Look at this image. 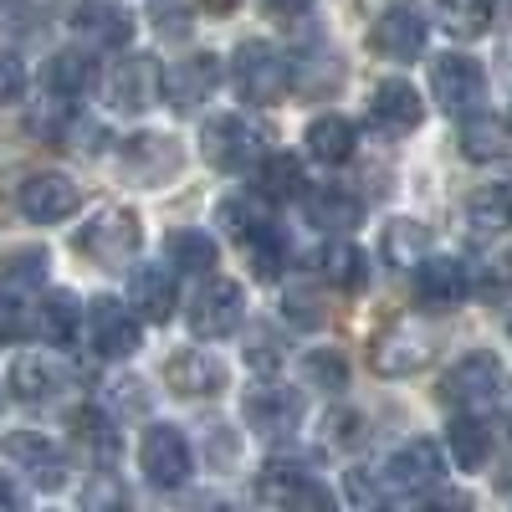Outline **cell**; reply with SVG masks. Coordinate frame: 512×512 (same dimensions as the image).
<instances>
[{"instance_id":"cell-34","label":"cell","mask_w":512,"mask_h":512,"mask_svg":"<svg viewBox=\"0 0 512 512\" xmlns=\"http://www.w3.org/2000/svg\"><path fill=\"white\" fill-rule=\"evenodd\" d=\"M164 251H169V267L175 272H210L216 267V241L205 231H175L164 241Z\"/></svg>"},{"instance_id":"cell-9","label":"cell","mask_w":512,"mask_h":512,"mask_svg":"<svg viewBox=\"0 0 512 512\" xmlns=\"http://www.w3.org/2000/svg\"><path fill=\"white\" fill-rule=\"evenodd\" d=\"M139 466L144 477L164 492H175L190 482V446H185V431L175 425H149L144 431V446H139Z\"/></svg>"},{"instance_id":"cell-41","label":"cell","mask_w":512,"mask_h":512,"mask_svg":"<svg viewBox=\"0 0 512 512\" xmlns=\"http://www.w3.org/2000/svg\"><path fill=\"white\" fill-rule=\"evenodd\" d=\"M308 379H313V384H323L328 395H338V390L349 384V364L338 359L333 349H313V354H308Z\"/></svg>"},{"instance_id":"cell-23","label":"cell","mask_w":512,"mask_h":512,"mask_svg":"<svg viewBox=\"0 0 512 512\" xmlns=\"http://www.w3.org/2000/svg\"><path fill=\"white\" fill-rule=\"evenodd\" d=\"M72 31L82 41H98V47H128V41H134V21L118 6H103V0H82L72 11Z\"/></svg>"},{"instance_id":"cell-52","label":"cell","mask_w":512,"mask_h":512,"mask_svg":"<svg viewBox=\"0 0 512 512\" xmlns=\"http://www.w3.org/2000/svg\"><path fill=\"white\" fill-rule=\"evenodd\" d=\"M497 482H502V487H512V461L502 466V477H497Z\"/></svg>"},{"instance_id":"cell-32","label":"cell","mask_w":512,"mask_h":512,"mask_svg":"<svg viewBox=\"0 0 512 512\" xmlns=\"http://www.w3.org/2000/svg\"><path fill=\"white\" fill-rule=\"evenodd\" d=\"M256 185H262L267 200H292V195H303V164L292 154H267L256 164Z\"/></svg>"},{"instance_id":"cell-11","label":"cell","mask_w":512,"mask_h":512,"mask_svg":"<svg viewBox=\"0 0 512 512\" xmlns=\"http://www.w3.org/2000/svg\"><path fill=\"white\" fill-rule=\"evenodd\" d=\"M16 200H21V216H26V221L57 226V221H67L72 210L82 205V190H77L67 175H57V169H41V175H26V180H21Z\"/></svg>"},{"instance_id":"cell-16","label":"cell","mask_w":512,"mask_h":512,"mask_svg":"<svg viewBox=\"0 0 512 512\" xmlns=\"http://www.w3.org/2000/svg\"><path fill=\"white\" fill-rule=\"evenodd\" d=\"M472 292V267L456 262V256H425L415 262V297L425 308H456Z\"/></svg>"},{"instance_id":"cell-7","label":"cell","mask_w":512,"mask_h":512,"mask_svg":"<svg viewBox=\"0 0 512 512\" xmlns=\"http://www.w3.org/2000/svg\"><path fill=\"white\" fill-rule=\"evenodd\" d=\"M216 88H221V57L216 52L180 57V62H169L159 72V98L175 108V113H195Z\"/></svg>"},{"instance_id":"cell-6","label":"cell","mask_w":512,"mask_h":512,"mask_svg":"<svg viewBox=\"0 0 512 512\" xmlns=\"http://www.w3.org/2000/svg\"><path fill=\"white\" fill-rule=\"evenodd\" d=\"M200 149L205 159L226 169V175H241L246 164L262 159V128H251L241 113H221V118H210L200 128Z\"/></svg>"},{"instance_id":"cell-37","label":"cell","mask_w":512,"mask_h":512,"mask_svg":"<svg viewBox=\"0 0 512 512\" xmlns=\"http://www.w3.org/2000/svg\"><path fill=\"white\" fill-rule=\"evenodd\" d=\"M77 512H134V497H128V487L113 472H98L93 482H82Z\"/></svg>"},{"instance_id":"cell-18","label":"cell","mask_w":512,"mask_h":512,"mask_svg":"<svg viewBox=\"0 0 512 512\" xmlns=\"http://www.w3.org/2000/svg\"><path fill=\"white\" fill-rule=\"evenodd\" d=\"M369 364H374L379 374H390V379L415 374V369L431 364V333H420V328H410V323L379 333L374 344H369Z\"/></svg>"},{"instance_id":"cell-5","label":"cell","mask_w":512,"mask_h":512,"mask_svg":"<svg viewBox=\"0 0 512 512\" xmlns=\"http://www.w3.org/2000/svg\"><path fill=\"white\" fill-rule=\"evenodd\" d=\"M246 318V292L241 282L231 277H205V287L195 292L190 303V328L195 338H205V344H216V338H231Z\"/></svg>"},{"instance_id":"cell-45","label":"cell","mask_w":512,"mask_h":512,"mask_svg":"<svg viewBox=\"0 0 512 512\" xmlns=\"http://www.w3.org/2000/svg\"><path fill=\"white\" fill-rule=\"evenodd\" d=\"M246 359H251L256 369H277V364H282V344H277V333L251 328V349H246Z\"/></svg>"},{"instance_id":"cell-49","label":"cell","mask_w":512,"mask_h":512,"mask_svg":"<svg viewBox=\"0 0 512 512\" xmlns=\"http://www.w3.org/2000/svg\"><path fill=\"white\" fill-rule=\"evenodd\" d=\"M262 6H267L272 16H303V11L313 6V0H262Z\"/></svg>"},{"instance_id":"cell-21","label":"cell","mask_w":512,"mask_h":512,"mask_svg":"<svg viewBox=\"0 0 512 512\" xmlns=\"http://www.w3.org/2000/svg\"><path fill=\"white\" fill-rule=\"evenodd\" d=\"M390 482L400 487V492H425V487H436L441 482V472H446V456H441V446L436 441H405L395 456H390Z\"/></svg>"},{"instance_id":"cell-25","label":"cell","mask_w":512,"mask_h":512,"mask_svg":"<svg viewBox=\"0 0 512 512\" xmlns=\"http://www.w3.org/2000/svg\"><path fill=\"white\" fill-rule=\"evenodd\" d=\"M134 308L154 323H169L175 318V272L164 262L154 267H134Z\"/></svg>"},{"instance_id":"cell-26","label":"cell","mask_w":512,"mask_h":512,"mask_svg":"<svg viewBox=\"0 0 512 512\" xmlns=\"http://www.w3.org/2000/svg\"><path fill=\"white\" fill-rule=\"evenodd\" d=\"M82 328V308L72 292H47L36 303V338L41 344H72Z\"/></svg>"},{"instance_id":"cell-46","label":"cell","mask_w":512,"mask_h":512,"mask_svg":"<svg viewBox=\"0 0 512 512\" xmlns=\"http://www.w3.org/2000/svg\"><path fill=\"white\" fill-rule=\"evenodd\" d=\"M21 333H26V308L11 292H0V344H11V338H21Z\"/></svg>"},{"instance_id":"cell-51","label":"cell","mask_w":512,"mask_h":512,"mask_svg":"<svg viewBox=\"0 0 512 512\" xmlns=\"http://www.w3.org/2000/svg\"><path fill=\"white\" fill-rule=\"evenodd\" d=\"M205 11H236V0H200Z\"/></svg>"},{"instance_id":"cell-17","label":"cell","mask_w":512,"mask_h":512,"mask_svg":"<svg viewBox=\"0 0 512 512\" xmlns=\"http://www.w3.org/2000/svg\"><path fill=\"white\" fill-rule=\"evenodd\" d=\"M420 118H425V103L405 77H390L369 93V123L379 128V134L400 139V134H410V128H420Z\"/></svg>"},{"instance_id":"cell-33","label":"cell","mask_w":512,"mask_h":512,"mask_svg":"<svg viewBox=\"0 0 512 512\" xmlns=\"http://www.w3.org/2000/svg\"><path fill=\"white\" fill-rule=\"evenodd\" d=\"M323 272H328L333 287L359 292V287L369 282V256H364L359 246H349V241H333V246L323 251Z\"/></svg>"},{"instance_id":"cell-19","label":"cell","mask_w":512,"mask_h":512,"mask_svg":"<svg viewBox=\"0 0 512 512\" xmlns=\"http://www.w3.org/2000/svg\"><path fill=\"white\" fill-rule=\"evenodd\" d=\"M0 456H11L16 466H26L31 482L47 487V492L67 482V456L57 451V441H47L41 431H16V436H6V441H0Z\"/></svg>"},{"instance_id":"cell-27","label":"cell","mask_w":512,"mask_h":512,"mask_svg":"<svg viewBox=\"0 0 512 512\" xmlns=\"http://www.w3.org/2000/svg\"><path fill=\"white\" fill-rule=\"evenodd\" d=\"M308 154L318 164H344L354 159V123L338 118V113H323L308 123Z\"/></svg>"},{"instance_id":"cell-10","label":"cell","mask_w":512,"mask_h":512,"mask_svg":"<svg viewBox=\"0 0 512 512\" xmlns=\"http://www.w3.org/2000/svg\"><path fill=\"white\" fill-rule=\"evenodd\" d=\"M431 93L446 113H472L487 93V77H482V62L477 57H461V52H446L431 62Z\"/></svg>"},{"instance_id":"cell-43","label":"cell","mask_w":512,"mask_h":512,"mask_svg":"<svg viewBox=\"0 0 512 512\" xmlns=\"http://www.w3.org/2000/svg\"><path fill=\"white\" fill-rule=\"evenodd\" d=\"M384 246H390L395 262H410V256H420V251H425V231H420L415 221H395V226H390V236H384Z\"/></svg>"},{"instance_id":"cell-8","label":"cell","mask_w":512,"mask_h":512,"mask_svg":"<svg viewBox=\"0 0 512 512\" xmlns=\"http://www.w3.org/2000/svg\"><path fill=\"white\" fill-rule=\"evenodd\" d=\"M262 497L277 512H338L333 492L318 477H308L303 466H282V461H272L262 472Z\"/></svg>"},{"instance_id":"cell-53","label":"cell","mask_w":512,"mask_h":512,"mask_svg":"<svg viewBox=\"0 0 512 512\" xmlns=\"http://www.w3.org/2000/svg\"><path fill=\"white\" fill-rule=\"evenodd\" d=\"M507 123H512V113H507Z\"/></svg>"},{"instance_id":"cell-24","label":"cell","mask_w":512,"mask_h":512,"mask_svg":"<svg viewBox=\"0 0 512 512\" xmlns=\"http://www.w3.org/2000/svg\"><path fill=\"white\" fill-rule=\"evenodd\" d=\"M446 446H451V461L461 466V472H482L487 456H492V425L482 415H451Z\"/></svg>"},{"instance_id":"cell-40","label":"cell","mask_w":512,"mask_h":512,"mask_svg":"<svg viewBox=\"0 0 512 512\" xmlns=\"http://www.w3.org/2000/svg\"><path fill=\"white\" fill-rule=\"evenodd\" d=\"M221 226H226V236L236 241V246H246L262 226H272V221H262V210H251L246 200H226L221 205Z\"/></svg>"},{"instance_id":"cell-31","label":"cell","mask_w":512,"mask_h":512,"mask_svg":"<svg viewBox=\"0 0 512 512\" xmlns=\"http://www.w3.org/2000/svg\"><path fill=\"white\" fill-rule=\"evenodd\" d=\"M492 0H436V16L451 36L472 41V36H487L492 31Z\"/></svg>"},{"instance_id":"cell-39","label":"cell","mask_w":512,"mask_h":512,"mask_svg":"<svg viewBox=\"0 0 512 512\" xmlns=\"http://www.w3.org/2000/svg\"><path fill=\"white\" fill-rule=\"evenodd\" d=\"M41 272H47V251L41 246H21L0 256V282H41Z\"/></svg>"},{"instance_id":"cell-3","label":"cell","mask_w":512,"mask_h":512,"mask_svg":"<svg viewBox=\"0 0 512 512\" xmlns=\"http://www.w3.org/2000/svg\"><path fill=\"white\" fill-rule=\"evenodd\" d=\"M82 333H88V349L98 359H134L139 354V318L128 313L118 297H93L88 313H82Z\"/></svg>"},{"instance_id":"cell-2","label":"cell","mask_w":512,"mask_h":512,"mask_svg":"<svg viewBox=\"0 0 512 512\" xmlns=\"http://www.w3.org/2000/svg\"><path fill=\"white\" fill-rule=\"evenodd\" d=\"M292 88V62L272 41H241L236 47V93L241 103H277Z\"/></svg>"},{"instance_id":"cell-36","label":"cell","mask_w":512,"mask_h":512,"mask_svg":"<svg viewBox=\"0 0 512 512\" xmlns=\"http://www.w3.org/2000/svg\"><path fill=\"white\" fill-rule=\"evenodd\" d=\"M308 210H313V221H318V226L344 231V226H354V216H359V200H354L344 185H323V190L308 195Z\"/></svg>"},{"instance_id":"cell-4","label":"cell","mask_w":512,"mask_h":512,"mask_svg":"<svg viewBox=\"0 0 512 512\" xmlns=\"http://www.w3.org/2000/svg\"><path fill=\"white\" fill-rule=\"evenodd\" d=\"M497 384H502V359L492 349H472L441 374V400L456 405L461 415H472L477 405H487L497 395Z\"/></svg>"},{"instance_id":"cell-35","label":"cell","mask_w":512,"mask_h":512,"mask_svg":"<svg viewBox=\"0 0 512 512\" xmlns=\"http://www.w3.org/2000/svg\"><path fill=\"white\" fill-rule=\"evenodd\" d=\"M461 149L466 159H507V128L497 118H466L461 123Z\"/></svg>"},{"instance_id":"cell-22","label":"cell","mask_w":512,"mask_h":512,"mask_svg":"<svg viewBox=\"0 0 512 512\" xmlns=\"http://www.w3.org/2000/svg\"><path fill=\"white\" fill-rule=\"evenodd\" d=\"M6 384H11V395H16V400H26V405L52 400L57 390H67V364H62V359H52V354H21V359L11 364Z\"/></svg>"},{"instance_id":"cell-13","label":"cell","mask_w":512,"mask_h":512,"mask_svg":"<svg viewBox=\"0 0 512 512\" xmlns=\"http://www.w3.org/2000/svg\"><path fill=\"white\" fill-rule=\"evenodd\" d=\"M164 384L185 400H200V395L210 400V395L226 390V364L210 349H180V354L164 359Z\"/></svg>"},{"instance_id":"cell-15","label":"cell","mask_w":512,"mask_h":512,"mask_svg":"<svg viewBox=\"0 0 512 512\" xmlns=\"http://www.w3.org/2000/svg\"><path fill=\"white\" fill-rule=\"evenodd\" d=\"M159 72H164V67H159L149 52L123 57V62L108 72V103L123 108V113H144V108H154V98H159Z\"/></svg>"},{"instance_id":"cell-14","label":"cell","mask_w":512,"mask_h":512,"mask_svg":"<svg viewBox=\"0 0 512 512\" xmlns=\"http://www.w3.org/2000/svg\"><path fill=\"white\" fill-rule=\"evenodd\" d=\"M241 415L256 436H287L297 420H303V400H297V390H282V384H256V390H246L241 400Z\"/></svg>"},{"instance_id":"cell-1","label":"cell","mask_w":512,"mask_h":512,"mask_svg":"<svg viewBox=\"0 0 512 512\" xmlns=\"http://www.w3.org/2000/svg\"><path fill=\"white\" fill-rule=\"evenodd\" d=\"M139 241H144L139 216H134V210H123V205L98 210V216L72 236L77 256H88V262H93V267H103V272H123V267L139 256Z\"/></svg>"},{"instance_id":"cell-12","label":"cell","mask_w":512,"mask_h":512,"mask_svg":"<svg viewBox=\"0 0 512 512\" xmlns=\"http://www.w3.org/2000/svg\"><path fill=\"white\" fill-rule=\"evenodd\" d=\"M118 164H123L128 180H139V185H164L169 175H180L185 154H180V144L169 139V134H134V139H123Z\"/></svg>"},{"instance_id":"cell-50","label":"cell","mask_w":512,"mask_h":512,"mask_svg":"<svg viewBox=\"0 0 512 512\" xmlns=\"http://www.w3.org/2000/svg\"><path fill=\"white\" fill-rule=\"evenodd\" d=\"M374 512H431V502H420V497H400V502H379Z\"/></svg>"},{"instance_id":"cell-38","label":"cell","mask_w":512,"mask_h":512,"mask_svg":"<svg viewBox=\"0 0 512 512\" xmlns=\"http://www.w3.org/2000/svg\"><path fill=\"white\" fill-rule=\"evenodd\" d=\"M246 262H251V272L262 277V282H272L277 272H282V262H287V246H282V236H277V226H262L246 246Z\"/></svg>"},{"instance_id":"cell-20","label":"cell","mask_w":512,"mask_h":512,"mask_svg":"<svg viewBox=\"0 0 512 512\" xmlns=\"http://www.w3.org/2000/svg\"><path fill=\"white\" fill-rule=\"evenodd\" d=\"M369 41H374V52H379V57L410 62V57L425 52V16H420L415 6H390V11H379Z\"/></svg>"},{"instance_id":"cell-48","label":"cell","mask_w":512,"mask_h":512,"mask_svg":"<svg viewBox=\"0 0 512 512\" xmlns=\"http://www.w3.org/2000/svg\"><path fill=\"white\" fill-rule=\"evenodd\" d=\"M0 512H26V497L16 492V482L0 477Z\"/></svg>"},{"instance_id":"cell-29","label":"cell","mask_w":512,"mask_h":512,"mask_svg":"<svg viewBox=\"0 0 512 512\" xmlns=\"http://www.w3.org/2000/svg\"><path fill=\"white\" fill-rule=\"evenodd\" d=\"M466 221H472V226H477L482 236L512 231V180L477 190V195H472V205H466Z\"/></svg>"},{"instance_id":"cell-44","label":"cell","mask_w":512,"mask_h":512,"mask_svg":"<svg viewBox=\"0 0 512 512\" xmlns=\"http://www.w3.org/2000/svg\"><path fill=\"white\" fill-rule=\"evenodd\" d=\"M26 93V67L16 52H0V103H16Z\"/></svg>"},{"instance_id":"cell-28","label":"cell","mask_w":512,"mask_h":512,"mask_svg":"<svg viewBox=\"0 0 512 512\" xmlns=\"http://www.w3.org/2000/svg\"><path fill=\"white\" fill-rule=\"evenodd\" d=\"M41 88H47L52 98H82L93 88V62L82 57V52H57L47 67H41Z\"/></svg>"},{"instance_id":"cell-42","label":"cell","mask_w":512,"mask_h":512,"mask_svg":"<svg viewBox=\"0 0 512 512\" xmlns=\"http://www.w3.org/2000/svg\"><path fill=\"white\" fill-rule=\"evenodd\" d=\"M154 26H159V36H190V26H195V16H190V6L185 0H154Z\"/></svg>"},{"instance_id":"cell-47","label":"cell","mask_w":512,"mask_h":512,"mask_svg":"<svg viewBox=\"0 0 512 512\" xmlns=\"http://www.w3.org/2000/svg\"><path fill=\"white\" fill-rule=\"evenodd\" d=\"M323 441L354 446V441H359V415H333V420H323Z\"/></svg>"},{"instance_id":"cell-30","label":"cell","mask_w":512,"mask_h":512,"mask_svg":"<svg viewBox=\"0 0 512 512\" xmlns=\"http://www.w3.org/2000/svg\"><path fill=\"white\" fill-rule=\"evenodd\" d=\"M72 436H77V446L88 451L98 466H113L118 461V431H113V420L103 410H77L72 415Z\"/></svg>"}]
</instances>
